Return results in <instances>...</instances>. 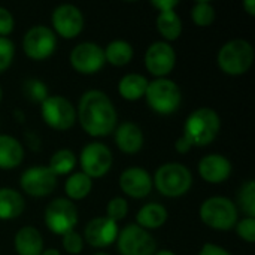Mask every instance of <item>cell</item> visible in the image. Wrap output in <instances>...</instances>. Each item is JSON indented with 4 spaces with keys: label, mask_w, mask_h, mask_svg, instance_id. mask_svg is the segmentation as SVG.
Instances as JSON below:
<instances>
[{
    "label": "cell",
    "mask_w": 255,
    "mask_h": 255,
    "mask_svg": "<svg viewBox=\"0 0 255 255\" xmlns=\"http://www.w3.org/2000/svg\"><path fill=\"white\" fill-rule=\"evenodd\" d=\"M236 232L239 235V238L248 244H254L255 242V218H244L242 221H239L236 224Z\"/></svg>",
    "instance_id": "cell-35"
},
{
    "label": "cell",
    "mask_w": 255,
    "mask_h": 255,
    "mask_svg": "<svg viewBox=\"0 0 255 255\" xmlns=\"http://www.w3.org/2000/svg\"><path fill=\"white\" fill-rule=\"evenodd\" d=\"M105 60L112 66L121 67L131 61L133 58V46L126 40H114L105 49Z\"/></svg>",
    "instance_id": "cell-26"
},
{
    "label": "cell",
    "mask_w": 255,
    "mask_h": 255,
    "mask_svg": "<svg viewBox=\"0 0 255 255\" xmlns=\"http://www.w3.org/2000/svg\"><path fill=\"white\" fill-rule=\"evenodd\" d=\"M120 188L133 199H143L152 190V178L143 167H128L120 176Z\"/></svg>",
    "instance_id": "cell-17"
},
{
    "label": "cell",
    "mask_w": 255,
    "mask_h": 255,
    "mask_svg": "<svg viewBox=\"0 0 255 255\" xmlns=\"http://www.w3.org/2000/svg\"><path fill=\"white\" fill-rule=\"evenodd\" d=\"M43 121L54 130H69L76 121V111L73 105L61 96H48L40 108Z\"/></svg>",
    "instance_id": "cell-9"
},
{
    "label": "cell",
    "mask_w": 255,
    "mask_h": 255,
    "mask_svg": "<svg viewBox=\"0 0 255 255\" xmlns=\"http://www.w3.org/2000/svg\"><path fill=\"white\" fill-rule=\"evenodd\" d=\"M220 130V115L211 108H200L187 118L182 136L191 143V146H206L217 139Z\"/></svg>",
    "instance_id": "cell-2"
},
{
    "label": "cell",
    "mask_w": 255,
    "mask_h": 255,
    "mask_svg": "<svg viewBox=\"0 0 255 255\" xmlns=\"http://www.w3.org/2000/svg\"><path fill=\"white\" fill-rule=\"evenodd\" d=\"M103 48L94 42L78 43L70 52V64L81 75H94L105 66Z\"/></svg>",
    "instance_id": "cell-12"
},
{
    "label": "cell",
    "mask_w": 255,
    "mask_h": 255,
    "mask_svg": "<svg viewBox=\"0 0 255 255\" xmlns=\"http://www.w3.org/2000/svg\"><path fill=\"white\" fill-rule=\"evenodd\" d=\"M19 185L31 197H45L57 187V176L48 166H33L21 175Z\"/></svg>",
    "instance_id": "cell-13"
},
{
    "label": "cell",
    "mask_w": 255,
    "mask_h": 255,
    "mask_svg": "<svg viewBox=\"0 0 255 255\" xmlns=\"http://www.w3.org/2000/svg\"><path fill=\"white\" fill-rule=\"evenodd\" d=\"M199 173L209 184L226 182L232 175V163L221 154H209L199 163Z\"/></svg>",
    "instance_id": "cell-18"
},
{
    "label": "cell",
    "mask_w": 255,
    "mask_h": 255,
    "mask_svg": "<svg viewBox=\"0 0 255 255\" xmlns=\"http://www.w3.org/2000/svg\"><path fill=\"white\" fill-rule=\"evenodd\" d=\"M239 203H241V209L250 217H255V184L254 181H248L247 184H244L241 193H239Z\"/></svg>",
    "instance_id": "cell-31"
},
{
    "label": "cell",
    "mask_w": 255,
    "mask_h": 255,
    "mask_svg": "<svg viewBox=\"0 0 255 255\" xmlns=\"http://www.w3.org/2000/svg\"><path fill=\"white\" fill-rule=\"evenodd\" d=\"M57 46L55 33L46 25L31 27L22 39V49L25 55L34 61L46 60L51 57Z\"/></svg>",
    "instance_id": "cell-10"
},
{
    "label": "cell",
    "mask_w": 255,
    "mask_h": 255,
    "mask_svg": "<svg viewBox=\"0 0 255 255\" xmlns=\"http://www.w3.org/2000/svg\"><path fill=\"white\" fill-rule=\"evenodd\" d=\"M24 158L22 145L12 136L0 134V169L10 170L21 164Z\"/></svg>",
    "instance_id": "cell-21"
},
{
    "label": "cell",
    "mask_w": 255,
    "mask_h": 255,
    "mask_svg": "<svg viewBox=\"0 0 255 255\" xmlns=\"http://www.w3.org/2000/svg\"><path fill=\"white\" fill-rule=\"evenodd\" d=\"M118 233V223L109 220L108 217H99L85 226L82 239L94 248H106L117 241Z\"/></svg>",
    "instance_id": "cell-16"
},
{
    "label": "cell",
    "mask_w": 255,
    "mask_h": 255,
    "mask_svg": "<svg viewBox=\"0 0 255 255\" xmlns=\"http://www.w3.org/2000/svg\"><path fill=\"white\" fill-rule=\"evenodd\" d=\"M176 64V52L167 42H154L145 52V67L157 78H166Z\"/></svg>",
    "instance_id": "cell-14"
},
{
    "label": "cell",
    "mask_w": 255,
    "mask_h": 255,
    "mask_svg": "<svg viewBox=\"0 0 255 255\" xmlns=\"http://www.w3.org/2000/svg\"><path fill=\"white\" fill-rule=\"evenodd\" d=\"M12 30H13V16L6 7L0 6V36L6 37L7 34L12 33Z\"/></svg>",
    "instance_id": "cell-36"
},
{
    "label": "cell",
    "mask_w": 255,
    "mask_h": 255,
    "mask_svg": "<svg viewBox=\"0 0 255 255\" xmlns=\"http://www.w3.org/2000/svg\"><path fill=\"white\" fill-rule=\"evenodd\" d=\"M127 212H128V203L123 197H114L112 200H109L106 206V217L115 223L124 220Z\"/></svg>",
    "instance_id": "cell-32"
},
{
    "label": "cell",
    "mask_w": 255,
    "mask_h": 255,
    "mask_svg": "<svg viewBox=\"0 0 255 255\" xmlns=\"http://www.w3.org/2000/svg\"><path fill=\"white\" fill-rule=\"evenodd\" d=\"M54 33L64 39L76 37L84 28V15L79 7L73 4H60L52 12Z\"/></svg>",
    "instance_id": "cell-15"
},
{
    "label": "cell",
    "mask_w": 255,
    "mask_h": 255,
    "mask_svg": "<svg viewBox=\"0 0 255 255\" xmlns=\"http://www.w3.org/2000/svg\"><path fill=\"white\" fill-rule=\"evenodd\" d=\"M1 97H3V93H1V87H0V102H1Z\"/></svg>",
    "instance_id": "cell-44"
},
{
    "label": "cell",
    "mask_w": 255,
    "mask_h": 255,
    "mask_svg": "<svg viewBox=\"0 0 255 255\" xmlns=\"http://www.w3.org/2000/svg\"><path fill=\"white\" fill-rule=\"evenodd\" d=\"M191 19L199 27H208L215 21V7L209 1H197L191 9Z\"/></svg>",
    "instance_id": "cell-29"
},
{
    "label": "cell",
    "mask_w": 255,
    "mask_h": 255,
    "mask_svg": "<svg viewBox=\"0 0 255 255\" xmlns=\"http://www.w3.org/2000/svg\"><path fill=\"white\" fill-rule=\"evenodd\" d=\"M145 99L149 108L161 115L176 112L182 102V93L178 84L167 78H157L148 82Z\"/></svg>",
    "instance_id": "cell-5"
},
{
    "label": "cell",
    "mask_w": 255,
    "mask_h": 255,
    "mask_svg": "<svg viewBox=\"0 0 255 255\" xmlns=\"http://www.w3.org/2000/svg\"><path fill=\"white\" fill-rule=\"evenodd\" d=\"M117 247L121 255H154L157 244L148 230L130 224L118 233Z\"/></svg>",
    "instance_id": "cell-8"
},
{
    "label": "cell",
    "mask_w": 255,
    "mask_h": 255,
    "mask_svg": "<svg viewBox=\"0 0 255 255\" xmlns=\"http://www.w3.org/2000/svg\"><path fill=\"white\" fill-rule=\"evenodd\" d=\"M152 185L166 197H181L193 185V175L181 163H166L155 170Z\"/></svg>",
    "instance_id": "cell-3"
},
{
    "label": "cell",
    "mask_w": 255,
    "mask_h": 255,
    "mask_svg": "<svg viewBox=\"0 0 255 255\" xmlns=\"http://www.w3.org/2000/svg\"><path fill=\"white\" fill-rule=\"evenodd\" d=\"M146 88H148V79L139 73H128L123 76L118 82L120 96L128 102H134L145 97Z\"/></svg>",
    "instance_id": "cell-23"
},
{
    "label": "cell",
    "mask_w": 255,
    "mask_h": 255,
    "mask_svg": "<svg viewBox=\"0 0 255 255\" xmlns=\"http://www.w3.org/2000/svg\"><path fill=\"white\" fill-rule=\"evenodd\" d=\"M78 120L87 134L103 137L115 130L118 115L106 93L100 90H88L79 100Z\"/></svg>",
    "instance_id": "cell-1"
},
{
    "label": "cell",
    "mask_w": 255,
    "mask_h": 255,
    "mask_svg": "<svg viewBox=\"0 0 255 255\" xmlns=\"http://www.w3.org/2000/svg\"><path fill=\"white\" fill-rule=\"evenodd\" d=\"M254 63V48L248 40L235 39L224 43L218 52L220 69L230 76L247 73Z\"/></svg>",
    "instance_id": "cell-4"
},
{
    "label": "cell",
    "mask_w": 255,
    "mask_h": 255,
    "mask_svg": "<svg viewBox=\"0 0 255 255\" xmlns=\"http://www.w3.org/2000/svg\"><path fill=\"white\" fill-rule=\"evenodd\" d=\"M157 30L169 42L176 40L182 33V21L179 15L172 10H161L157 16Z\"/></svg>",
    "instance_id": "cell-25"
},
{
    "label": "cell",
    "mask_w": 255,
    "mask_h": 255,
    "mask_svg": "<svg viewBox=\"0 0 255 255\" xmlns=\"http://www.w3.org/2000/svg\"><path fill=\"white\" fill-rule=\"evenodd\" d=\"M244 7L247 9V12L250 15H255V0H245L244 1Z\"/></svg>",
    "instance_id": "cell-40"
},
{
    "label": "cell",
    "mask_w": 255,
    "mask_h": 255,
    "mask_svg": "<svg viewBox=\"0 0 255 255\" xmlns=\"http://www.w3.org/2000/svg\"><path fill=\"white\" fill-rule=\"evenodd\" d=\"M199 255H232L227 250L218 247V245H214V244H205L203 248L200 250Z\"/></svg>",
    "instance_id": "cell-37"
},
{
    "label": "cell",
    "mask_w": 255,
    "mask_h": 255,
    "mask_svg": "<svg viewBox=\"0 0 255 255\" xmlns=\"http://www.w3.org/2000/svg\"><path fill=\"white\" fill-rule=\"evenodd\" d=\"M45 224L55 235H66L78 224V209L69 199H54L45 209Z\"/></svg>",
    "instance_id": "cell-7"
},
{
    "label": "cell",
    "mask_w": 255,
    "mask_h": 255,
    "mask_svg": "<svg viewBox=\"0 0 255 255\" xmlns=\"http://www.w3.org/2000/svg\"><path fill=\"white\" fill-rule=\"evenodd\" d=\"M93 188V179L82 172H76L64 184V191L69 200H82L85 199Z\"/></svg>",
    "instance_id": "cell-27"
},
{
    "label": "cell",
    "mask_w": 255,
    "mask_h": 255,
    "mask_svg": "<svg viewBox=\"0 0 255 255\" xmlns=\"http://www.w3.org/2000/svg\"><path fill=\"white\" fill-rule=\"evenodd\" d=\"M193 146H191V143L184 137V136H181L178 140H176V143H175V149L178 151V152H181V154H185V152H188L190 149H191Z\"/></svg>",
    "instance_id": "cell-39"
},
{
    "label": "cell",
    "mask_w": 255,
    "mask_h": 255,
    "mask_svg": "<svg viewBox=\"0 0 255 255\" xmlns=\"http://www.w3.org/2000/svg\"><path fill=\"white\" fill-rule=\"evenodd\" d=\"M200 218L212 230L227 232L238 223V208L227 197H209L200 206Z\"/></svg>",
    "instance_id": "cell-6"
},
{
    "label": "cell",
    "mask_w": 255,
    "mask_h": 255,
    "mask_svg": "<svg viewBox=\"0 0 255 255\" xmlns=\"http://www.w3.org/2000/svg\"><path fill=\"white\" fill-rule=\"evenodd\" d=\"M40 255H60V253H58L57 250L51 248V250H45V251H43Z\"/></svg>",
    "instance_id": "cell-41"
},
{
    "label": "cell",
    "mask_w": 255,
    "mask_h": 255,
    "mask_svg": "<svg viewBox=\"0 0 255 255\" xmlns=\"http://www.w3.org/2000/svg\"><path fill=\"white\" fill-rule=\"evenodd\" d=\"M154 255H175L172 251H169V250H161V251H158V253H155Z\"/></svg>",
    "instance_id": "cell-42"
},
{
    "label": "cell",
    "mask_w": 255,
    "mask_h": 255,
    "mask_svg": "<svg viewBox=\"0 0 255 255\" xmlns=\"http://www.w3.org/2000/svg\"><path fill=\"white\" fill-rule=\"evenodd\" d=\"M79 163L82 167V173H85L91 179L102 178L112 167L114 157L106 145L100 142H91L85 145L84 149L81 151Z\"/></svg>",
    "instance_id": "cell-11"
},
{
    "label": "cell",
    "mask_w": 255,
    "mask_h": 255,
    "mask_svg": "<svg viewBox=\"0 0 255 255\" xmlns=\"http://www.w3.org/2000/svg\"><path fill=\"white\" fill-rule=\"evenodd\" d=\"M136 221L137 226L145 230L160 229L167 221V209L160 203H148L139 209Z\"/></svg>",
    "instance_id": "cell-22"
},
{
    "label": "cell",
    "mask_w": 255,
    "mask_h": 255,
    "mask_svg": "<svg viewBox=\"0 0 255 255\" xmlns=\"http://www.w3.org/2000/svg\"><path fill=\"white\" fill-rule=\"evenodd\" d=\"M22 93L24 96L34 102V103H43L48 99V88L40 79H25L22 84Z\"/></svg>",
    "instance_id": "cell-30"
},
{
    "label": "cell",
    "mask_w": 255,
    "mask_h": 255,
    "mask_svg": "<svg viewBox=\"0 0 255 255\" xmlns=\"http://www.w3.org/2000/svg\"><path fill=\"white\" fill-rule=\"evenodd\" d=\"M13 55H15V46L12 40L0 36V73L10 66Z\"/></svg>",
    "instance_id": "cell-33"
},
{
    "label": "cell",
    "mask_w": 255,
    "mask_h": 255,
    "mask_svg": "<svg viewBox=\"0 0 255 255\" xmlns=\"http://www.w3.org/2000/svg\"><path fill=\"white\" fill-rule=\"evenodd\" d=\"M152 6L158 9V12L161 10H172L178 6V0H154Z\"/></svg>",
    "instance_id": "cell-38"
},
{
    "label": "cell",
    "mask_w": 255,
    "mask_h": 255,
    "mask_svg": "<svg viewBox=\"0 0 255 255\" xmlns=\"http://www.w3.org/2000/svg\"><path fill=\"white\" fill-rule=\"evenodd\" d=\"M13 247L18 255H40L43 253L42 235L34 227H22L15 235Z\"/></svg>",
    "instance_id": "cell-20"
},
{
    "label": "cell",
    "mask_w": 255,
    "mask_h": 255,
    "mask_svg": "<svg viewBox=\"0 0 255 255\" xmlns=\"http://www.w3.org/2000/svg\"><path fill=\"white\" fill-rule=\"evenodd\" d=\"M94 255H109V254H106V253H103V251H99V253H96Z\"/></svg>",
    "instance_id": "cell-43"
},
{
    "label": "cell",
    "mask_w": 255,
    "mask_h": 255,
    "mask_svg": "<svg viewBox=\"0 0 255 255\" xmlns=\"http://www.w3.org/2000/svg\"><path fill=\"white\" fill-rule=\"evenodd\" d=\"M75 164H76V155H75L73 151H70V149H58L51 157L48 169L55 176H61V175L70 173L73 170Z\"/></svg>",
    "instance_id": "cell-28"
},
{
    "label": "cell",
    "mask_w": 255,
    "mask_h": 255,
    "mask_svg": "<svg viewBox=\"0 0 255 255\" xmlns=\"http://www.w3.org/2000/svg\"><path fill=\"white\" fill-rule=\"evenodd\" d=\"M115 143L126 154H136L143 146V133L134 123H124L115 130Z\"/></svg>",
    "instance_id": "cell-19"
},
{
    "label": "cell",
    "mask_w": 255,
    "mask_h": 255,
    "mask_svg": "<svg viewBox=\"0 0 255 255\" xmlns=\"http://www.w3.org/2000/svg\"><path fill=\"white\" fill-rule=\"evenodd\" d=\"M63 248L69 253V254H79L84 250V239L81 235H78L75 230L63 235Z\"/></svg>",
    "instance_id": "cell-34"
},
{
    "label": "cell",
    "mask_w": 255,
    "mask_h": 255,
    "mask_svg": "<svg viewBox=\"0 0 255 255\" xmlns=\"http://www.w3.org/2000/svg\"><path fill=\"white\" fill-rule=\"evenodd\" d=\"M22 196L12 188H0V220L9 221L18 218L24 212Z\"/></svg>",
    "instance_id": "cell-24"
}]
</instances>
